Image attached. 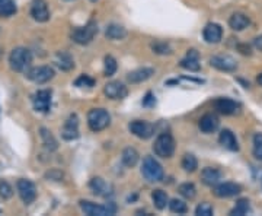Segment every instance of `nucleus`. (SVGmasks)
I'll use <instances>...</instances> for the list:
<instances>
[{"mask_svg": "<svg viewBox=\"0 0 262 216\" xmlns=\"http://www.w3.org/2000/svg\"><path fill=\"white\" fill-rule=\"evenodd\" d=\"M111 123V115L103 108H92L87 112V126L92 131H102Z\"/></svg>", "mask_w": 262, "mask_h": 216, "instance_id": "f03ea898", "label": "nucleus"}, {"mask_svg": "<svg viewBox=\"0 0 262 216\" xmlns=\"http://www.w3.org/2000/svg\"><path fill=\"white\" fill-rule=\"evenodd\" d=\"M219 142L229 151L232 152H238L239 151V145H238V140H236V136L229 130V129H224L220 131V136H219Z\"/></svg>", "mask_w": 262, "mask_h": 216, "instance_id": "5701e85b", "label": "nucleus"}, {"mask_svg": "<svg viewBox=\"0 0 262 216\" xmlns=\"http://www.w3.org/2000/svg\"><path fill=\"white\" fill-rule=\"evenodd\" d=\"M252 152L258 161H262V133H257L254 136V151Z\"/></svg>", "mask_w": 262, "mask_h": 216, "instance_id": "c9c22d12", "label": "nucleus"}, {"mask_svg": "<svg viewBox=\"0 0 262 216\" xmlns=\"http://www.w3.org/2000/svg\"><path fill=\"white\" fill-rule=\"evenodd\" d=\"M257 81H258V84H260V85L262 86V73L260 75V76H258V79H257Z\"/></svg>", "mask_w": 262, "mask_h": 216, "instance_id": "c03bdc74", "label": "nucleus"}, {"mask_svg": "<svg viewBox=\"0 0 262 216\" xmlns=\"http://www.w3.org/2000/svg\"><path fill=\"white\" fill-rule=\"evenodd\" d=\"M139 159H140V155H139V152H137L134 148H125V149L122 151L121 161H122V164H124L125 167H128V168L136 167L137 162H139Z\"/></svg>", "mask_w": 262, "mask_h": 216, "instance_id": "393cba45", "label": "nucleus"}, {"mask_svg": "<svg viewBox=\"0 0 262 216\" xmlns=\"http://www.w3.org/2000/svg\"><path fill=\"white\" fill-rule=\"evenodd\" d=\"M26 78L29 81H32L34 84H47L48 81H51L54 78V70L50 66H38V67H32L26 72Z\"/></svg>", "mask_w": 262, "mask_h": 216, "instance_id": "0eeeda50", "label": "nucleus"}, {"mask_svg": "<svg viewBox=\"0 0 262 216\" xmlns=\"http://www.w3.org/2000/svg\"><path fill=\"white\" fill-rule=\"evenodd\" d=\"M181 67L189 70V72H198L201 69L200 66V53L197 50H188L186 56L181 60Z\"/></svg>", "mask_w": 262, "mask_h": 216, "instance_id": "6ab92c4d", "label": "nucleus"}, {"mask_svg": "<svg viewBox=\"0 0 262 216\" xmlns=\"http://www.w3.org/2000/svg\"><path fill=\"white\" fill-rule=\"evenodd\" d=\"M89 189L92 190V193L95 196H101V197H109L114 194V189L109 183H106L103 178L101 177H95L90 180L89 183Z\"/></svg>", "mask_w": 262, "mask_h": 216, "instance_id": "ddd939ff", "label": "nucleus"}, {"mask_svg": "<svg viewBox=\"0 0 262 216\" xmlns=\"http://www.w3.org/2000/svg\"><path fill=\"white\" fill-rule=\"evenodd\" d=\"M105 37L108 40H122L127 37V29L118 23H111L106 26V31H105Z\"/></svg>", "mask_w": 262, "mask_h": 216, "instance_id": "a878e982", "label": "nucleus"}, {"mask_svg": "<svg viewBox=\"0 0 262 216\" xmlns=\"http://www.w3.org/2000/svg\"><path fill=\"white\" fill-rule=\"evenodd\" d=\"M98 34V23L95 21H89L85 26H81V28H76L72 31V40L76 43V44H81V45H87L93 41L95 35Z\"/></svg>", "mask_w": 262, "mask_h": 216, "instance_id": "20e7f679", "label": "nucleus"}, {"mask_svg": "<svg viewBox=\"0 0 262 216\" xmlns=\"http://www.w3.org/2000/svg\"><path fill=\"white\" fill-rule=\"evenodd\" d=\"M103 92L105 95L109 98V100H122L128 95V89L124 84H121L120 81H112V82H108L103 88Z\"/></svg>", "mask_w": 262, "mask_h": 216, "instance_id": "f8f14e48", "label": "nucleus"}, {"mask_svg": "<svg viewBox=\"0 0 262 216\" xmlns=\"http://www.w3.org/2000/svg\"><path fill=\"white\" fill-rule=\"evenodd\" d=\"M251 25V19L243 13H233L229 19V26L233 31H243Z\"/></svg>", "mask_w": 262, "mask_h": 216, "instance_id": "b1692460", "label": "nucleus"}, {"mask_svg": "<svg viewBox=\"0 0 262 216\" xmlns=\"http://www.w3.org/2000/svg\"><path fill=\"white\" fill-rule=\"evenodd\" d=\"M117 60L112 57V56H106L105 57V69H103V73L105 76H112L115 72H117Z\"/></svg>", "mask_w": 262, "mask_h": 216, "instance_id": "f704fd0d", "label": "nucleus"}, {"mask_svg": "<svg viewBox=\"0 0 262 216\" xmlns=\"http://www.w3.org/2000/svg\"><path fill=\"white\" fill-rule=\"evenodd\" d=\"M128 129L134 136H137L139 139H143V140L150 139L153 136V133H155V126L152 123H149V121H144V120L131 121Z\"/></svg>", "mask_w": 262, "mask_h": 216, "instance_id": "6e6552de", "label": "nucleus"}, {"mask_svg": "<svg viewBox=\"0 0 262 216\" xmlns=\"http://www.w3.org/2000/svg\"><path fill=\"white\" fill-rule=\"evenodd\" d=\"M155 103H156V100H155V97L152 95V92H149V94L146 95V98L143 100V106H144V107L155 106Z\"/></svg>", "mask_w": 262, "mask_h": 216, "instance_id": "a19ab883", "label": "nucleus"}, {"mask_svg": "<svg viewBox=\"0 0 262 216\" xmlns=\"http://www.w3.org/2000/svg\"><path fill=\"white\" fill-rule=\"evenodd\" d=\"M254 45L258 48V50H261L262 51V35H260V37H257L255 40H254Z\"/></svg>", "mask_w": 262, "mask_h": 216, "instance_id": "79ce46f5", "label": "nucleus"}, {"mask_svg": "<svg viewBox=\"0 0 262 216\" xmlns=\"http://www.w3.org/2000/svg\"><path fill=\"white\" fill-rule=\"evenodd\" d=\"M210 65H211V67H214V69H217L220 72H235L238 69L236 60L229 54L213 56L210 59Z\"/></svg>", "mask_w": 262, "mask_h": 216, "instance_id": "1a4fd4ad", "label": "nucleus"}, {"mask_svg": "<svg viewBox=\"0 0 262 216\" xmlns=\"http://www.w3.org/2000/svg\"><path fill=\"white\" fill-rule=\"evenodd\" d=\"M75 85H76V86H79V88H83V86L92 88V86L95 85V81H93L92 78H89L87 75H82L81 78H78V79H76Z\"/></svg>", "mask_w": 262, "mask_h": 216, "instance_id": "ea45409f", "label": "nucleus"}, {"mask_svg": "<svg viewBox=\"0 0 262 216\" xmlns=\"http://www.w3.org/2000/svg\"><path fill=\"white\" fill-rule=\"evenodd\" d=\"M242 192V187L236 183H222V184H217L214 186V196L219 197V199H229V197H235L238 196L239 193Z\"/></svg>", "mask_w": 262, "mask_h": 216, "instance_id": "9b49d317", "label": "nucleus"}, {"mask_svg": "<svg viewBox=\"0 0 262 216\" xmlns=\"http://www.w3.org/2000/svg\"><path fill=\"white\" fill-rule=\"evenodd\" d=\"M197 167H198V161H197V158L192 153L183 155V158H182V168L186 173H194L197 170Z\"/></svg>", "mask_w": 262, "mask_h": 216, "instance_id": "7c9ffc66", "label": "nucleus"}, {"mask_svg": "<svg viewBox=\"0 0 262 216\" xmlns=\"http://www.w3.org/2000/svg\"><path fill=\"white\" fill-rule=\"evenodd\" d=\"M169 209H171V212L178 214V215H183V214L188 212L186 203H183L182 200H178V199H174V200L169 202Z\"/></svg>", "mask_w": 262, "mask_h": 216, "instance_id": "72a5a7b5", "label": "nucleus"}, {"mask_svg": "<svg viewBox=\"0 0 262 216\" xmlns=\"http://www.w3.org/2000/svg\"><path fill=\"white\" fill-rule=\"evenodd\" d=\"M152 199H153L155 206H156L159 211H163V209L169 205V197H168V194H166L163 190H155V192L152 193Z\"/></svg>", "mask_w": 262, "mask_h": 216, "instance_id": "c85d7f7f", "label": "nucleus"}, {"mask_svg": "<svg viewBox=\"0 0 262 216\" xmlns=\"http://www.w3.org/2000/svg\"><path fill=\"white\" fill-rule=\"evenodd\" d=\"M16 12L15 0H0V16H12Z\"/></svg>", "mask_w": 262, "mask_h": 216, "instance_id": "473e14b6", "label": "nucleus"}, {"mask_svg": "<svg viewBox=\"0 0 262 216\" xmlns=\"http://www.w3.org/2000/svg\"><path fill=\"white\" fill-rule=\"evenodd\" d=\"M178 190H179V194L182 197L188 199V200H192L195 197V194H197V189H195V186L192 183H183V184L179 186Z\"/></svg>", "mask_w": 262, "mask_h": 216, "instance_id": "2f4dec72", "label": "nucleus"}, {"mask_svg": "<svg viewBox=\"0 0 262 216\" xmlns=\"http://www.w3.org/2000/svg\"><path fill=\"white\" fill-rule=\"evenodd\" d=\"M153 151L161 158H171L175 152V140L171 133H161L155 140Z\"/></svg>", "mask_w": 262, "mask_h": 216, "instance_id": "39448f33", "label": "nucleus"}, {"mask_svg": "<svg viewBox=\"0 0 262 216\" xmlns=\"http://www.w3.org/2000/svg\"><path fill=\"white\" fill-rule=\"evenodd\" d=\"M16 186H18V193L25 205H31L37 199V187L31 180L20 178Z\"/></svg>", "mask_w": 262, "mask_h": 216, "instance_id": "9d476101", "label": "nucleus"}, {"mask_svg": "<svg viewBox=\"0 0 262 216\" xmlns=\"http://www.w3.org/2000/svg\"><path fill=\"white\" fill-rule=\"evenodd\" d=\"M153 75H155V69L141 67V69H136V70L130 72L127 75V81L130 84H141V82H146L147 79H150Z\"/></svg>", "mask_w": 262, "mask_h": 216, "instance_id": "aec40b11", "label": "nucleus"}, {"mask_svg": "<svg viewBox=\"0 0 262 216\" xmlns=\"http://www.w3.org/2000/svg\"><path fill=\"white\" fill-rule=\"evenodd\" d=\"M195 215L198 216H211L213 215V206L207 202H202L197 206L195 209Z\"/></svg>", "mask_w": 262, "mask_h": 216, "instance_id": "4c0bfd02", "label": "nucleus"}, {"mask_svg": "<svg viewBox=\"0 0 262 216\" xmlns=\"http://www.w3.org/2000/svg\"><path fill=\"white\" fill-rule=\"evenodd\" d=\"M61 136H63L64 140H75V139L79 137V118H78L76 114H72L66 120Z\"/></svg>", "mask_w": 262, "mask_h": 216, "instance_id": "2eb2a0df", "label": "nucleus"}, {"mask_svg": "<svg viewBox=\"0 0 262 216\" xmlns=\"http://www.w3.org/2000/svg\"><path fill=\"white\" fill-rule=\"evenodd\" d=\"M40 131H41V139H42V143H44L45 149L50 151V152L56 151L59 148V145H57V140L54 139V136L51 134V131L47 130L45 127H42Z\"/></svg>", "mask_w": 262, "mask_h": 216, "instance_id": "cd10ccee", "label": "nucleus"}, {"mask_svg": "<svg viewBox=\"0 0 262 216\" xmlns=\"http://www.w3.org/2000/svg\"><path fill=\"white\" fill-rule=\"evenodd\" d=\"M90 1H98V0H90Z\"/></svg>", "mask_w": 262, "mask_h": 216, "instance_id": "a18cd8bd", "label": "nucleus"}, {"mask_svg": "<svg viewBox=\"0 0 262 216\" xmlns=\"http://www.w3.org/2000/svg\"><path fill=\"white\" fill-rule=\"evenodd\" d=\"M251 212V205H249V200L248 199H241L236 202L235 208L230 211V215L233 216H243L246 214Z\"/></svg>", "mask_w": 262, "mask_h": 216, "instance_id": "c756f323", "label": "nucleus"}, {"mask_svg": "<svg viewBox=\"0 0 262 216\" xmlns=\"http://www.w3.org/2000/svg\"><path fill=\"white\" fill-rule=\"evenodd\" d=\"M239 50H241V53L242 54H251V48L248 47V45H239Z\"/></svg>", "mask_w": 262, "mask_h": 216, "instance_id": "37998d69", "label": "nucleus"}, {"mask_svg": "<svg viewBox=\"0 0 262 216\" xmlns=\"http://www.w3.org/2000/svg\"><path fill=\"white\" fill-rule=\"evenodd\" d=\"M152 50H153V53H156V54H172V48L169 47V44H166V43H153L152 44Z\"/></svg>", "mask_w": 262, "mask_h": 216, "instance_id": "e433bc0d", "label": "nucleus"}, {"mask_svg": "<svg viewBox=\"0 0 262 216\" xmlns=\"http://www.w3.org/2000/svg\"><path fill=\"white\" fill-rule=\"evenodd\" d=\"M9 63L15 72H26L32 63V53L25 47H18L10 53Z\"/></svg>", "mask_w": 262, "mask_h": 216, "instance_id": "f257e3e1", "label": "nucleus"}, {"mask_svg": "<svg viewBox=\"0 0 262 216\" xmlns=\"http://www.w3.org/2000/svg\"><path fill=\"white\" fill-rule=\"evenodd\" d=\"M219 124H220V121H219V118L214 114H205V115L201 117V120L198 123V127H200V130L202 133L208 134V133L216 131L219 129Z\"/></svg>", "mask_w": 262, "mask_h": 216, "instance_id": "4be33fe9", "label": "nucleus"}, {"mask_svg": "<svg viewBox=\"0 0 262 216\" xmlns=\"http://www.w3.org/2000/svg\"><path fill=\"white\" fill-rule=\"evenodd\" d=\"M81 209L89 216H106V215H114L117 212V206L111 202L105 206L87 202V200H81Z\"/></svg>", "mask_w": 262, "mask_h": 216, "instance_id": "423d86ee", "label": "nucleus"}, {"mask_svg": "<svg viewBox=\"0 0 262 216\" xmlns=\"http://www.w3.org/2000/svg\"><path fill=\"white\" fill-rule=\"evenodd\" d=\"M214 107L220 114H224V115H233L241 109V106L236 101L230 100V98H219V100H216Z\"/></svg>", "mask_w": 262, "mask_h": 216, "instance_id": "a211bd4d", "label": "nucleus"}, {"mask_svg": "<svg viewBox=\"0 0 262 216\" xmlns=\"http://www.w3.org/2000/svg\"><path fill=\"white\" fill-rule=\"evenodd\" d=\"M34 108L40 112H47L51 107V91L50 89H42L35 92L32 97Z\"/></svg>", "mask_w": 262, "mask_h": 216, "instance_id": "dca6fc26", "label": "nucleus"}, {"mask_svg": "<svg viewBox=\"0 0 262 216\" xmlns=\"http://www.w3.org/2000/svg\"><path fill=\"white\" fill-rule=\"evenodd\" d=\"M31 16L37 22H47L50 19V10L45 0H32L31 3Z\"/></svg>", "mask_w": 262, "mask_h": 216, "instance_id": "4468645a", "label": "nucleus"}, {"mask_svg": "<svg viewBox=\"0 0 262 216\" xmlns=\"http://www.w3.org/2000/svg\"><path fill=\"white\" fill-rule=\"evenodd\" d=\"M0 196L3 199H10L13 196V189L10 187V184L4 180H0Z\"/></svg>", "mask_w": 262, "mask_h": 216, "instance_id": "58836bf2", "label": "nucleus"}, {"mask_svg": "<svg viewBox=\"0 0 262 216\" xmlns=\"http://www.w3.org/2000/svg\"><path fill=\"white\" fill-rule=\"evenodd\" d=\"M202 37L204 40L208 43V44H217L222 41V37H223V29L219 23H214V22H210L205 25L204 31H202Z\"/></svg>", "mask_w": 262, "mask_h": 216, "instance_id": "f3484780", "label": "nucleus"}, {"mask_svg": "<svg viewBox=\"0 0 262 216\" xmlns=\"http://www.w3.org/2000/svg\"><path fill=\"white\" fill-rule=\"evenodd\" d=\"M56 65H57L61 70H64V72L72 70V69L75 67V62H73L72 56L67 54L66 51H60V53H57Z\"/></svg>", "mask_w": 262, "mask_h": 216, "instance_id": "bb28decb", "label": "nucleus"}, {"mask_svg": "<svg viewBox=\"0 0 262 216\" xmlns=\"http://www.w3.org/2000/svg\"><path fill=\"white\" fill-rule=\"evenodd\" d=\"M220 180H222V173L216 168L207 167L201 171V181L208 187L217 186L220 183Z\"/></svg>", "mask_w": 262, "mask_h": 216, "instance_id": "412c9836", "label": "nucleus"}, {"mask_svg": "<svg viewBox=\"0 0 262 216\" xmlns=\"http://www.w3.org/2000/svg\"><path fill=\"white\" fill-rule=\"evenodd\" d=\"M141 174L143 177L150 181V183H158V181H162L163 180V168L162 165L153 158V156H146L144 161H143V165H141Z\"/></svg>", "mask_w": 262, "mask_h": 216, "instance_id": "7ed1b4c3", "label": "nucleus"}]
</instances>
